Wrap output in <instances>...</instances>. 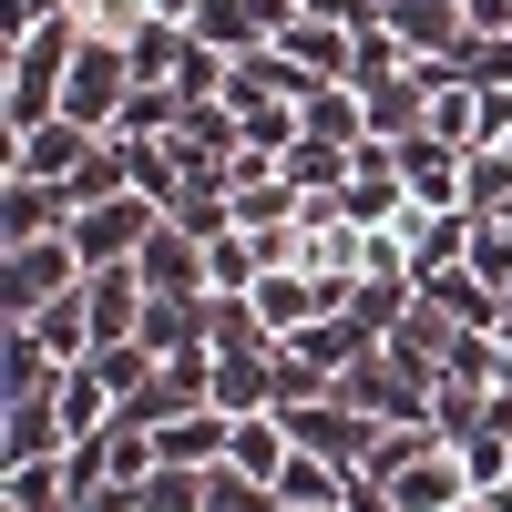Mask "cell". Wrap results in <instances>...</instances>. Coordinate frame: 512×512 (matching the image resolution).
Wrapping results in <instances>:
<instances>
[{
    "label": "cell",
    "mask_w": 512,
    "mask_h": 512,
    "mask_svg": "<svg viewBox=\"0 0 512 512\" xmlns=\"http://www.w3.org/2000/svg\"><path fill=\"white\" fill-rule=\"evenodd\" d=\"M82 277V246H72V226L62 236H31V246H0V328H21V318H41L52 297H72Z\"/></svg>",
    "instance_id": "6da1fadb"
},
{
    "label": "cell",
    "mask_w": 512,
    "mask_h": 512,
    "mask_svg": "<svg viewBox=\"0 0 512 512\" xmlns=\"http://www.w3.org/2000/svg\"><path fill=\"white\" fill-rule=\"evenodd\" d=\"M287 431H297V451L338 461V472H369V461H379V431H390V420H369L349 390H318V400H287Z\"/></svg>",
    "instance_id": "7a4b0ae2"
},
{
    "label": "cell",
    "mask_w": 512,
    "mask_h": 512,
    "mask_svg": "<svg viewBox=\"0 0 512 512\" xmlns=\"http://www.w3.org/2000/svg\"><path fill=\"white\" fill-rule=\"evenodd\" d=\"M154 226H164V205H154L144 185H123V195H93V205H72V246H82V267H134Z\"/></svg>",
    "instance_id": "3957f363"
},
{
    "label": "cell",
    "mask_w": 512,
    "mask_h": 512,
    "mask_svg": "<svg viewBox=\"0 0 512 512\" xmlns=\"http://www.w3.org/2000/svg\"><path fill=\"white\" fill-rule=\"evenodd\" d=\"M134 93H144L134 52H113V41H82V52H72V82H62V113H72V123H93V134H113Z\"/></svg>",
    "instance_id": "277c9868"
},
{
    "label": "cell",
    "mask_w": 512,
    "mask_h": 512,
    "mask_svg": "<svg viewBox=\"0 0 512 512\" xmlns=\"http://www.w3.org/2000/svg\"><path fill=\"white\" fill-rule=\"evenodd\" d=\"M103 154V134L93 123H72V113H52V123H31V134H0V175H41V185H82V164Z\"/></svg>",
    "instance_id": "5b68a950"
},
{
    "label": "cell",
    "mask_w": 512,
    "mask_h": 512,
    "mask_svg": "<svg viewBox=\"0 0 512 512\" xmlns=\"http://www.w3.org/2000/svg\"><path fill=\"white\" fill-rule=\"evenodd\" d=\"M277 52L308 72V82H349L359 72V21H338V11H308V0H297V21L277 31Z\"/></svg>",
    "instance_id": "8992f818"
},
{
    "label": "cell",
    "mask_w": 512,
    "mask_h": 512,
    "mask_svg": "<svg viewBox=\"0 0 512 512\" xmlns=\"http://www.w3.org/2000/svg\"><path fill=\"white\" fill-rule=\"evenodd\" d=\"M338 205H349L359 226H400V216H410V185H400V144H379V134H369V144L349 154V175H338Z\"/></svg>",
    "instance_id": "52a82bcc"
},
{
    "label": "cell",
    "mask_w": 512,
    "mask_h": 512,
    "mask_svg": "<svg viewBox=\"0 0 512 512\" xmlns=\"http://www.w3.org/2000/svg\"><path fill=\"white\" fill-rule=\"evenodd\" d=\"M379 31H390L410 62H451L461 41H472V11H461V0H379Z\"/></svg>",
    "instance_id": "ba28073f"
},
{
    "label": "cell",
    "mask_w": 512,
    "mask_h": 512,
    "mask_svg": "<svg viewBox=\"0 0 512 512\" xmlns=\"http://www.w3.org/2000/svg\"><path fill=\"white\" fill-rule=\"evenodd\" d=\"M134 277H144L154 297H216V277H205V236H195V226H175V216H164V226L144 236Z\"/></svg>",
    "instance_id": "9c48e42d"
},
{
    "label": "cell",
    "mask_w": 512,
    "mask_h": 512,
    "mask_svg": "<svg viewBox=\"0 0 512 512\" xmlns=\"http://www.w3.org/2000/svg\"><path fill=\"white\" fill-rule=\"evenodd\" d=\"M236 441V410H175L154 420V472H216Z\"/></svg>",
    "instance_id": "30bf717a"
},
{
    "label": "cell",
    "mask_w": 512,
    "mask_h": 512,
    "mask_svg": "<svg viewBox=\"0 0 512 512\" xmlns=\"http://www.w3.org/2000/svg\"><path fill=\"white\" fill-rule=\"evenodd\" d=\"M72 185H41V175H0V246H31V236H62L72 226Z\"/></svg>",
    "instance_id": "8fae6325"
},
{
    "label": "cell",
    "mask_w": 512,
    "mask_h": 512,
    "mask_svg": "<svg viewBox=\"0 0 512 512\" xmlns=\"http://www.w3.org/2000/svg\"><path fill=\"white\" fill-rule=\"evenodd\" d=\"M52 451H72V431H62V390L0 400V461H52Z\"/></svg>",
    "instance_id": "7c38bea8"
},
{
    "label": "cell",
    "mask_w": 512,
    "mask_h": 512,
    "mask_svg": "<svg viewBox=\"0 0 512 512\" xmlns=\"http://www.w3.org/2000/svg\"><path fill=\"white\" fill-rule=\"evenodd\" d=\"M287 451H297V431H287V410H236V441H226V461L246 482H267L277 492V472H287Z\"/></svg>",
    "instance_id": "4fadbf2b"
},
{
    "label": "cell",
    "mask_w": 512,
    "mask_h": 512,
    "mask_svg": "<svg viewBox=\"0 0 512 512\" xmlns=\"http://www.w3.org/2000/svg\"><path fill=\"white\" fill-rule=\"evenodd\" d=\"M0 512H72V461H0Z\"/></svg>",
    "instance_id": "5bb4252c"
},
{
    "label": "cell",
    "mask_w": 512,
    "mask_h": 512,
    "mask_svg": "<svg viewBox=\"0 0 512 512\" xmlns=\"http://www.w3.org/2000/svg\"><path fill=\"white\" fill-rule=\"evenodd\" d=\"M349 482H359V472H338V461H318V451H287L277 502H287V512H338V502H349Z\"/></svg>",
    "instance_id": "9a60e30c"
},
{
    "label": "cell",
    "mask_w": 512,
    "mask_h": 512,
    "mask_svg": "<svg viewBox=\"0 0 512 512\" xmlns=\"http://www.w3.org/2000/svg\"><path fill=\"white\" fill-rule=\"evenodd\" d=\"M21 328H31L62 369H72V359H93V297H82V287H72V297H52V308H41V318H21Z\"/></svg>",
    "instance_id": "2e32d148"
},
{
    "label": "cell",
    "mask_w": 512,
    "mask_h": 512,
    "mask_svg": "<svg viewBox=\"0 0 512 512\" xmlns=\"http://www.w3.org/2000/svg\"><path fill=\"white\" fill-rule=\"evenodd\" d=\"M144 349H154V359L216 349V338H205V297H154V308H144Z\"/></svg>",
    "instance_id": "e0dca14e"
},
{
    "label": "cell",
    "mask_w": 512,
    "mask_h": 512,
    "mask_svg": "<svg viewBox=\"0 0 512 512\" xmlns=\"http://www.w3.org/2000/svg\"><path fill=\"white\" fill-rule=\"evenodd\" d=\"M82 41H113V52H134V41L154 31V0H82Z\"/></svg>",
    "instance_id": "ac0fdd59"
},
{
    "label": "cell",
    "mask_w": 512,
    "mask_h": 512,
    "mask_svg": "<svg viewBox=\"0 0 512 512\" xmlns=\"http://www.w3.org/2000/svg\"><path fill=\"white\" fill-rule=\"evenodd\" d=\"M205 512H277V492H267V482H246L236 461H216V472H205Z\"/></svg>",
    "instance_id": "d6986e66"
},
{
    "label": "cell",
    "mask_w": 512,
    "mask_h": 512,
    "mask_svg": "<svg viewBox=\"0 0 512 512\" xmlns=\"http://www.w3.org/2000/svg\"><path fill=\"white\" fill-rule=\"evenodd\" d=\"M144 512H205V472H154L144 482Z\"/></svg>",
    "instance_id": "ffe728a7"
},
{
    "label": "cell",
    "mask_w": 512,
    "mask_h": 512,
    "mask_svg": "<svg viewBox=\"0 0 512 512\" xmlns=\"http://www.w3.org/2000/svg\"><path fill=\"white\" fill-rule=\"evenodd\" d=\"M144 482H154V472H144ZM144 482H103V492H82L72 512H144Z\"/></svg>",
    "instance_id": "44dd1931"
},
{
    "label": "cell",
    "mask_w": 512,
    "mask_h": 512,
    "mask_svg": "<svg viewBox=\"0 0 512 512\" xmlns=\"http://www.w3.org/2000/svg\"><path fill=\"white\" fill-rule=\"evenodd\" d=\"M205 11V0H154V21H195Z\"/></svg>",
    "instance_id": "7402d4cb"
},
{
    "label": "cell",
    "mask_w": 512,
    "mask_h": 512,
    "mask_svg": "<svg viewBox=\"0 0 512 512\" xmlns=\"http://www.w3.org/2000/svg\"><path fill=\"white\" fill-rule=\"evenodd\" d=\"M451 512H492V492H461V502H451Z\"/></svg>",
    "instance_id": "603a6c76"
},
{
    "label": "cell",
    "mask_w": 512,
    "mask_h": 512,
    "mask_svg": "<svg viewBox=\"0 0 512 512\" xmlns=\"http://www.w3.org/2000/svg\"><path fill=\"white\" fill-rule=\"evenodd\" d=\"M277 512H287V502H277ZM338 512H349V502H338Z\"/></svg>",
    "instance_id": "cb8c5ba5"
}]
</instances>
